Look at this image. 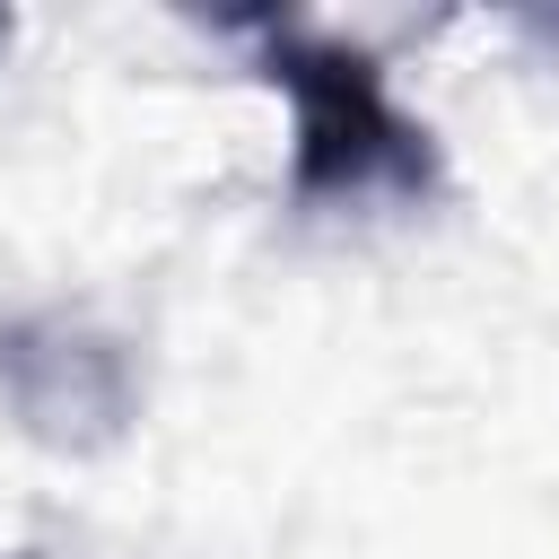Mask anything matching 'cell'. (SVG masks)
Listing matches in <instances>:
<instances>
[{
  "label": "cell",
  "instance_id": "6da1fadb",
  "mask_svg": "<svg viewBox=\"0 0 559 559\" xmlns=\"http://www.w3.org/2000/svg\"><path fill=\"white\" fill-rule=\"evenodd\" d=\"M262 79L297 105V157L288 192L306 210H384L437 192L428 122L393 105L376 52L314 35V26H262Z\"/></svg>",
  "mask_w": 559,
  "mask_h": 559
},
{
  "label": "cell",
  "instance_id": "7a4b0ae2",
  "mask_svg": "<svg viewBox=\"0 0 559 559\" xmlns=\"http://www.w3.org/2000/svg\"><path fill=\"white\" fill-rule=\"evenodd\" d=\"M0 402L35 445L105 454L140 419V367L105 323L44 306V314H9L0 323Z\"/></svg>",
  "mask_w": 559,
  "mask_h": 559
},
{
  "label": "cell",
  "instance_id": "3957f363",
  "mask_svg": "<svg viewBox=\"0 0 559 559\" xmlns=\"http://www.w3.org/2000/svg\"><path fill=\"white\" fill-rule=\"evenodd\" d=\"M0 35H9V17H0Z\"/></svg>",
  "mask_w": 559,
  "mask_h": 559
}]
</instances>
